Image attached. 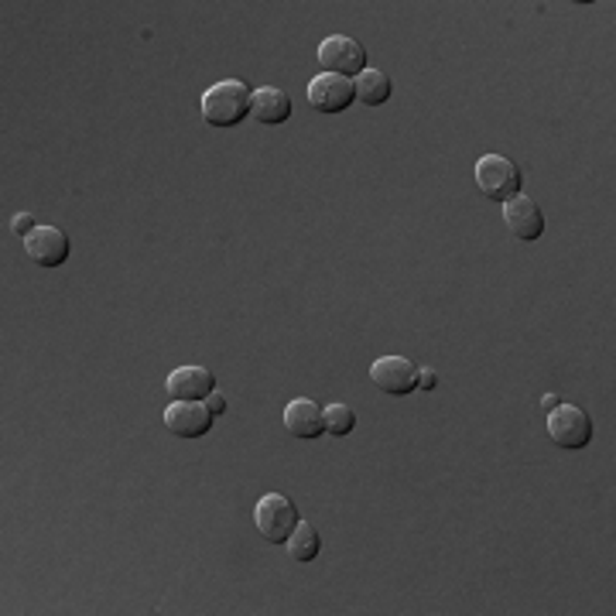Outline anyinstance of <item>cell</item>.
<instances>
[{
	"instance_id": "13",
	"label": "cell",
	"mask_w": 616,
	"mask_h": 616,
	"mask_svg": "<svg viewBox=\"0 0 616 616\" xmlns=\"http://www.w3.org/2000/svg\"><path fill=\"white\" fill-rule=\"evenodd\" d=\"M250 117L264 127H277L292 117V96L277 86H261L253 90V99H250Z\"/></svg>"
},
{
	"instance_id": "20",
	"label": "cell",
	"mask_w": 616,
	"mask_h": 616,
	"mask_svg": "<svg viewBox=\"0 0 616 616\" xmlns=\"http://www.w3.org/2000/svg\"><path fill=\"white\" fill-rule=\"evenodd\" d=\"M558 404H561V401H558L555 394H545V401H542V407H545V415H548V411H555Z\"/></svg>"
},
{
	"instance_id": "17",
	"label": "cell",
	"mask_w": 616,
	"mask_h": 616,
	"mask_svg": "<svg viewBox=\"0 0 616 616\" xmlns=\"http://www.w3.org/2000/svg\"><path fill=\"white\" fill-rule=\"evenodd\" d=\"M35 226H38V223H35L32 213H17V216H14V234H17V237H32Z\"/></svg>"
},
{
	"instance_id": "9",
	"label": "cell",
	"mask_w": 616,
	"mask_h": 616,
	"mask_svg": "<svg viewBox=\"0 0 616 616\" xmlns=\"http://www.w3.org/2000/svg\"><path fill=\"white\" fill-rule=\"evenodd\" d=\"M504 223H507L510 234L518 237V240H524V244H534V240L545 237V213H542V205H537L534 199H528L524 192L504 202Z\"/></svg>"
},
{
	"instance_id": "8",
	"label": "cell",
	"mask_w": 616,
	"mask_h": 616,
	"mask_svg": "<svg viewBox=\"0 0 616 616\" xmlns=\"http://www.w3.org/2000/svg\"><path fill=\"white\" fill-rule=\"evenodd\" d=\"M216 415L205 401H171L165 411V428L178 439H202V435H210Z\"/></svg>"
},
{
	"instance_id": "14",
	"label": "cell",
	"mask_w": 616,
	"mask_h": 616,
	"mask_svg": "<svg viewBox=\"0 0 616 616\" xmlns=\"http://www.w3.org/2000/svg\"><path fill=\"white\" fill-rule=\"evenodd\" d=\"M353 86H356V99H364V107H383V103H388L391 93H394L391 75L380 72V69H370V66L356 75Z\"/></svg>"
},
{
	"instance_id": "18",
	"label": "cell",
	"mask_w": 616,
	"mask_h": 616,
	"mask_svg": "<svg viewBox=\"0 0 616 616\" xmlns=\"http://www.w3.org/2000/svg\"><path fill=\"white\" fill-rule=\"evenodd\" d=\"M435 388H439V374L422 367V374H418V391H435Z\"/></svg>"
},
{
	"instance_id": "15",
	"label": "cell",
	"mask_w": 616,
	"mask_h": 616,
	"mask_svg": "<svg viewBox=\"0 0 616 616\" xmlns=\"http://www.w3.org/2000/svg\"><path fill=\"white\" fill-rule=\"evenodd\" d=\"M285 548H288L292 561L308 565V561H316L319 552H322V534H319L312 524H301V521H298V528L292 531V537L285 542Z\"/></svg>"
},
{
	"instance_id": "5",
	"label": "cell",
	"mask_w": 616,
	"mask_h": 616,
	"mask_svg": "<svg viewBox=\"0 0 616 616\" xmlns=\"http://www.w3.org/2000/svg\"><path fill=\"white\" fill-rule=\"evenodd\" d=\"M305 96H308V107H312V110H319L325 117H336V114H346L353 107L356 86H353V80H346V75L322 72V75H316L312 83H308Z\"/></svg>"
},
{
	"instance_id": "7",
	"label": "cell",
	"mask_w": 616,
	"mask_h": 616,
	"mask_svg": "<svg viewBox=\"0 0 616 616\" xmlns=\"http://www.w3.org/2000/svg\"><path fill=\"white\" fill-rule=\"evenodd\" d=\"M319 62L332 75H346V80H356V75L367 69V48L359 45L356 38H350V35H332V38H325L319 45Z\"/></svg>"
},
{
	"instance_id": "19",
	"label": "cell",
	"mask_w": 616,
	"mask_h": 616,
	"mask_svg": "<svg viewBox=\"0 0 616 616\" xmlns=\"http://www.w3.org/2000/svg\"><path fill=\"white\" fill-rule=\"evenodd\" d=\"M205 407H210V411H213V415L220 418V415H226V398H223L220 391H213L210 398H205Z\"/></svg>"
},
{
	"instance_id": "2",
	"label": "cell",
	"mask_w": 616,
	"mask_h": 616,
	"mask_svg": "<svg viewBox=\"0 0 616 616\" xmlns=\"http://www.w3.org/2000/svg\"><path fill=\"white\" fill-rule=\"evenodd\" d=\"M476 189L483 192V199L504 205L507 199L521 196L524 175L510 158H504V154H483L476 162Z\"/></svg>"
},
{
	"instance_id": "10",
	"label": "cell",
	"mask_w": 616,
	"mask_h": 616,
	"mask_svg": "<svg viewBox=\"0 0 616 616\" xmlns=\"http://www.w3.org/2000/svg\"><path fill=\"white\" fill-rule=\"evenodd\" d=\"M24 253L38 268H62L69 261V237L59 226H35V234L24 237Z\"/></svg>"
},
{
	"instance_id": "12",
	"label": "cell",
	"mask_w": 616,
	"mask_h": 616,
	"mask_svg": "<svg viewBox=\"0 0 616 616\" xmlns=\"http://www.w3.org/2000/svg\"><path fill=\"white\" fill-rule=\"evenodd\" d=\"M285 428L295 435L301 442H312L325 431V415L322 407L312 401V398H295L288 407H285Z\"/></svg>"
},
{
	"instance_id": "3",
	"label": "cell",
	"mask_w": 616,
	"mask_h": 616,
	"mask_svg": "<svg viewBox=\"0 0 616 616\" xmlns=\"http://www.w3.org/2000/svg\"><path fill=\"white\" fill-rule=\"evenodd\" d=\"M298 507L285 497V494H264L253 507V524L261 531L264 542L271 545H285L292 531L298 528Z\"/></svg>"
},
{
	"instance_id": "11",
	"label": "cell",
	"mask_w": 616,
	"mask_h": 616,
	"mask_svg": "<svg viewBox=\"0 0 616 616\" xmlns=\"http://www.w3.org/2000/svg\"><path fill=\"white\" fill-rule=\"evenodd\" d=\"M165 391L171 401H205L216 391V377L205 367H178L168 374Z\"/></svg>"
},
{
	"instance_id": "6",
	"label": "cell",
	"mask_w": 616,
	"mask_h": 616,
	"mask_svg": "<svg viewBox=\"0 0 616 616\" xmlns=\"http://www.w3.org/2000/svg\"><path fill=\"white\" fill-rule=\"evenodd\" d=\"M418 374L422 367L411 364L404 356H380L377 364L370 367V380L374 388L391 394V398H404V394H415L418 391Z\"/></svg>"
},
{
	"instance_id": "16",
	"label": "cell",
	"mask_w": 616,
	"mask_h": 616,
	"mask_svg": "<svg viewBox=\"0 0 616 616\" xmlns=\"http://www.w3.org/2000/svg\"><path fill=\"white\" fill-rule=\"evenodd\" d=\"M322 415H325V431L332 435V439H346V435L356 428V411L350 404H329L322 407Z\"/></svg>"
},
{
	"instance_id": "4",
	"label": "cell",
	"mask_w": 616,
	"mask_h": 616,
	"mask_svg": "<svg viewBox=\"0 0 616 616\" xmlns=\"http://www.w3.org/2000/svg\"><path fill=\"white\" fill-rule=\"evenodd\" d=\"M548 435L558 449H585L593 442V418L576 404H558L548 411Z\"/></svg>"
},
{
	"instance_id": "1",
	"label": "cell",
	"mask_w": 616,
	"mask_h": 616,
	"mask_svg": "<svg viewBox=\"0 0 616 616\" xmlns=\"http://www.w3.org/2000/svg\"><path fill=\"white\" fill-rule=\"evenodd\" d=\"M250 99H253V90L247 83L223 80L202 93L199 110L210 127H237L250 117Z\"/></svg>"
}]
</instances>
